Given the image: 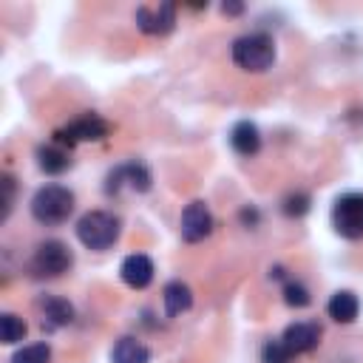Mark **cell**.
<instances>
[{
    "label": "cell",
    "instance_id": "1",
    "mask_svg": "<svg viewBox=\"0 0 363 363\" xmlns=\"http://www.w3.org/2000/svg\"><path fill=\"white\" fill-rule=\"evenodd\" d=\"M71 213H74V193L62 184H45L31 199V216L45 227L68 221Z\"/></svg>",
    "mask_w": 363,
    "mask_h": 363
},
{
    "label": "cell",
    "instance_id": "2",
    "mask_svg": "<svg viewBox=\"0 0 363 363\" xmlns=\"http://www.w3.org/2000/svg\"><path fill=\"white\" fill-rule=\"evenodd\" d=\"M233 62L244 71H252V74H261L267 71L272 62H275V43L269 34L264 31H252V34H244L233 43Z\"/></svg>",
    "mask_w": 363,
    "mask_h": 363
},
{
    "label": "cell",
    "instance_id": "3",
    "mask_svg": "<svg viewBox=\"0 0 363 363\" xmlns=\"http://www.w3.org/2000/svg\"><path fill=\"white\" fill-rule=\"evenodd\" d=\"M122 233V221L108 210H91L77 221V238L88 250H108L116 244Z\"/></svg>",
    "mask_w": 363,
    "mask_h": 363
},
{
    "label": "cell",
    "instance_id": "4",
    "mask_svg": "<svg viewBox=\"0 0 363 363\" xmlns=\"http://www.w3.org/2000/svg\"><path fill=\"white\" fill-rule=\"evenodd\" d=\"M74 264V255H71V247L60 238H48L43 241L34 255H31V264L28 269L37 275V278H60L62 272H68Z\"/></svg>",
    "mask_w": 363,
    "mask_h": 363
},
{
    "label": "cell",
    "instance_id": "5",
    "mask_svg": "<svg viewBox=\"0 0 363 363\" xmlns=\"http://www.w3.org/2000/svg\"><path fill=\"white\" fill-rule=\"evenodd\" d=\"M332 227L337 235L357 241L363 238V193H343L332 204Z\"/></svg>",
    "mask_w": 363,
    "mask_h": 363
},
{
    "label": "cell",
    "instance_id": "6",
    "mask_svg": "<svg viewBox=\"0 0 363 363\" xmlns=\"http://www.w3.org/2000/svg\"><path fill=\"white\" fill-rule=\"evenodd\" d=\"M111 133V125L102 119V116H96V113H82L79 119H74V122H68L65 128H60V130H54V142L57 145H77V142H99V139H105Z\"/></svg>",
    "mask_w": 363,
    "mask_h": 363
},
{
    "label": "cell",
    "instance_id": "7",
    "mask_svg": "<svg viewBox=\"0 0 363 363\" xmlns=\"http://www.w3.org/2000/svg\"><path fill=\"white\" fill-rule=\"evenodd\" d=\"M210 233H213V216H210L207 204L204 201H190L182 210V238L187 244H196V241H204Z\"/></svg>",
    "mask_w": 363,
    "mask_h": 363
},
{
    "label": "cell",
    "instance_id": "8",
    "mask_svg": "<svg viewBox=\"0 0 363 363\" xmlns=\"http://www.w3.org/2000/svg\"><path fill=\"white\" fill-rule=\"evenodd\" d=\"M122 187H130V190H136V193L150 190V173H147V167L139 164V162H128V164L113 167V170L108 173L105 190H108V193H119Z\"/></svg>",
    "mask_w": 363,
    "mask_h": 363
},
{
    "label": "cell",
    "instance_id": "9",
    "mask_svg": "<svg viewBox=\"0 0 363 363\" xmlns=\"http://www.w3.org/2000/svg\"><path fill=\"white\" fill-rule=\"evenodd\" d=\"M136 26L145 31V34H170L173 26H176V6L173 3H162L159 9H150V6H139L136 14H133Z\"/></svg>",
    "mask_w": 363,
    "mask_h": 363
},
{
    "label": "cell",
    "instance_id": "10",
    "mask_svg": "<svg viewBox=\"0 0 363 363\" xmlns=\"http://www.w3.org/2000/svg\"><path fill=\"white\" fill-rule=\"evenodd\" d=\"M281 340L286 343V349L292 354H306L312 352L318 343H320V326L315 320H298V323H289L281 335Z\"/></svg>",
    "mask_w": 363,
    "mask_h": 363
},
{
    "label": "cell",
    "instance_id": "11",
    "mask_svg": "<svg viewBox=\"0 0 363 363\" xmlns=\"http://www.w3.org/2000/svg\"><path fill=\"white\" fill-rule=\"evenodd\" d=\"M153 261L147 258V255H142V252H133V255H128L125 261H122V267H119V275H122V281L130 286V289H145L150 281H153Z\"/></svg>",
    "mask_w": 363,
    "mask_h": 363
},
{
    "label": "cell",
    "instance_id": "12",
    "mask_svg": "<svg viewBox=\"0 0 363 363\" xmlns=\"http://www.w3.org/2000/svg\"><path fill=\"white\" fill-rule=\"evenodd\" d=\"M230 145L238 156H255L261 150V133H258V125L250 122V119H241L233 125L230 130Z\"/></svg>",
    "mask_w": 363,
    "mask_h": 363
},
{
    "label": "cell",
    "instance_id": "13",
    "mask_svg": "<svg viewBox=\"0 0 363 363\" xmlns=\"http://www.w3.org/2000/svg\"><path fill=\"white\" fill-rule=\"evenodd\" d=\"M162 303H164L167 318H176V315L187 312V309L193 306V292H190L187 284L170 281V284H164V289H162Z\"/></svg>",
    "mask_w": 363,
    "mask_h": 363
},
{
    "label": "cell",
    "instance_id": "14",
    "mask_svg": "<svg viewBox=\"0 0 363 363\" xmlns=\"http://www.w3.org/2000/svg\"><path fill=\"white\" fill-rule=\"evenodd\" d=\"M326 312H329V318L337 320V323H352V320L357 318V312H360V301H357L354 292L340 289V292H335V295L329 298Z\"/></svg>",
    "mask_w": 363,
    "mask_h": 363
},
{
    "label": "cell",
    "instance_id": "15",
    "mask_svg": "<svg viewBox=\"0 0 363 363\" xmlns=\"http://www.w3.org/2000/svg\"><path fill=\"white\" fill-rule=\"evenodd\" d=\"M40 312H43V323L48 326H68L74 320V306L57 295H45L40 301Z\"/></svg>",
    "mask_w": 363,
    "mask_h": 363
},
{
    "label": "cell",
    "instance_id": "16",
    "mask_svg": "<svg viewBox=\"0 0 363 363\" xmlns=\"http://www.w3.org/2000/svg\"><path fill=\"white\" fill-rule=\"evenodd\" d=\"M150 349L136 337H119L111 349V363H147Z\"/></svg>",
    "mask_w": 363,
    "mask_h": 363
},
{
    "label": "cell",
    "instance_id": "17",
    "mask_svg": "<svg viewBox=\"0 0 363 363\" xmlns=\"http://www.w3.org/2000/svg\"><path fill=\"white\" fill-rule=\"evenodd\" d=\"M37 164H40V170L57 176V173H62V170L71 167V156H68V150L62 145L51 142V145H45V147L37 150Z\"/></svg>",
    "mask_w": 363,
    "mask_h": 363
},
{
    "label": "cell",
    "instance_id": "18",
    "mask_svg": "<svg viewBox=\"0 0 363 363\" xmlns=\"http://www.w3.org/2000/svg\"><path fill=\"white\" fill-rule=\"evenodd\" d=\"M0 337H3V343H20L23 337H26V320L23 318H17L14 312H6V315H0Z\"/></svg>",
    "mask_w": 363,
    "mask_h": 363
},
{
    "label": "cell",
    "instance_id": "19",
    "mask_svg": "<svg viewBox=\"0 0 363 363\" xmlns=\"http://www.w3.org/2000/svg\"><path fill=\"white\" fill-rule=\"evenodd\" d=\"M292 352L286 349V343L281 337H272L261 346V363H292Z\"/></svg>",
    "mask_w": 363,
    "mask_h": 363
},
{
    "label": "cell",
    "instance_id": "20",
    "mask_svg": "<svg viewBox=\"0 0 363 363\" xmlns=\"http://www.w3.org/2000/svg\"><path fill=\"white\" fill-rule=\"evenodd\" d=\"M51 360V346L48 343H31L23 346L20 352H14L11 363H48Z\"/></svg>",
    "mask_w": 363,
    "mask_h": 363
},
{
    "label": "cell",
    "instance_id": "21",
    "mask_svg": "<svg viewBox=\"0 0 363 363\" xmlns=\"http://www.w3.org/2000/svg\"><path fill=\"white\" fill-rule=\"evenodd\" d=\"M284 301L289 303V306H295V309H301V306H309V289L303 286V284H298V281H286V286H284Z\"/></svg>",
    "mask_w": 363,
    "mask_h": 363
},
{
    "label": "cell",
    "instance_id": "22",
    "mask_svg": "<svg viewBox=\"0 0 363 363\" xmlns=\"http://www.w3.org/2000/svg\"><path fill=\"white\" fill-rule=\"evenodd\" d=\"M0 190H3V213H0V221H6L11 216V207H14V196H17V184H14V176L3 173L0 176Z\"/></svg>",
    "mask_w": 363,
    "mask_h": 363
},
{
    "label": "cell",
    "instance_id": "23",
    "mask_svg": "<svg viewBox=\"0 0 363 363\" xmlns=\"http://www.w3.org/2000/svg\"><path fill=\"white\" fill-rule=\"evenodd\" d=\"M309 196L306 193H292V196H286L284 199V213L289 216V218H301V216H306L309 213Z\"/></svg>",
    "mask_w": 363,
    "mask_h": 363
},
{
    "label": "cell",
    "instance_id": "24",
    "mask_svg": "<svg viewBox=\"0 0 363 363\" xmlns=\"http://www.w3.org/2000/svg\"><path fill=\"white\" fill-rule=\"evenodd\" d=\"M241 221H244L247 227H255V224H258V210H255V207H244V210H241Z\"/></svg>",
    "mask_w": 363,
    "mask_h": 363
},
{
    "label": "cell",
    "instance_id": "25",
    "mask_svg": "<svg viewBox=\"0 0 363 363\" xmlns=\"http://www.w3.org/2000/svg\"><path fill=\"white\" fill-rule=\"evenodd\" d=\"M221 11H224V14H241V11H244V6H241V3H224V6H221Z\"/></svg>",
    "mask_w": 363,
    "mask_h": 363
}]
</instances>
